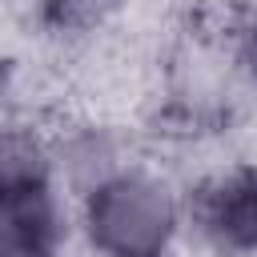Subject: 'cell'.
I'll use <instances>...</instances> for the list:
<instances>
[{
    "label": "cell",
    "instance_id": "cell-1",
    "mask_svg": "<svg viewBox=\"0 0 257 257\" xmlns=\"http://www.w3.org/2000/svg\"><path fill=\"white\" fill-rule=\"evenodd\" d=\"M76 257H193L185 173L145 149L76 197Z\"/></svg>",
    "mask_w": 257,
    "mask_h": 257
},
{
    "label": "cell",
    "instance_id": "cell-2",
    "mask_svg": "<svg viewBox=\"0 0 257 257\" xmlns=\"http://www.w3.org/2000/svg\"><path fill=\"white\" fill-rule=\"evenodd\" d=\"M0 257H76V197L48 149V116H4Z\"/></svg>",
    "mask_w": 257,
    "mask_h": 257
},
{
    "label": "cell",
    "instance_id": "cell-3",
    "mask_svg": "<svg viewBox=\"0 0 257 257\" xmlns=\"http://www.w3.org/2000/svg\"><path fill=\"white\" fill-rule=\"evenodd\" d=\"M193 257H257V157L225 149L185 173Z\"/></svg>",
    "mask_w": 257,
    "mask_h": 257
},
{
    "label": "cell",
    "instance_id": "cell-4",
    "mask_svg": "<svg viewBox=\"0 0 257 257\" xmlns=\"http://www.w3.org/2000/svg\"><path fill=\"white\" fill-rule=\"evenodd\" d=\"M12 8H20L32 36L60 48H76L112 32L128 16L133 0H12Z\"/></svg>",
    "mask_w": 257,
    "mask_h": 257
},
{
    "label": "cell",
    "instance_id": "cell-5",
    "mask_svg": "<svg viewBox=\"0 0 257 257\" xmlns=\"http://www.w3.org/2000/svg\"><path fill=\"white\" fill-rule=\"evenodd\" d=\"M217 24L249 96L257 100V0H221Z\"/></svg>",
    "mask_w": 257,
    "mask_h": 257
}]
</instances>
